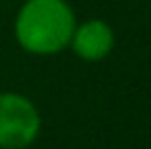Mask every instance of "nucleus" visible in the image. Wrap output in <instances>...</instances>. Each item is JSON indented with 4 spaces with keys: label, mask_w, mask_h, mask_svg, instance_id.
<instances>
[{
    "label": "nucleus",
    "mask_w": 151,
    "mask_h": 149,
    "mask_svg": "<svg viewBox=\"0 0 151 149\" xmlns=\"http://www.w3.org/2000/svg\"><path fill=\"white\" fill-rule=\"evenodd\" d=\"M77 27L68 0H27L13 20V35L20 48L37 57L59 55L70 46Z\"/></svg>",
    "instance_id": "1"
},
{
    "label": "nucleus",
    "mask_w": 151,
    "mask_h": 149,
    "mask_svg": "<svg viewBox=\"0 0 151 149\" xmlns=\"http://www.w3.org/2000/svg\"><path fill=\"white\" fill-rule=\"evenodd\" d=\"M42 130L40 110L20 92H0V149H27Z\"/></svg>",
    "instance_id": "2"
},
{
    "label": "nucleus",
    "mask_w": 151,
    "mask_h": 149,
    "mask_svg": "<svg viewBox=\"0 0 151 149\" xmlns=\"http://www.w3.org/2000/svg\"><path fill=\"white\" fill-rule=\"evenodd\" d=\"M116 37H114V29L105 20H86V22L77 24L75 33H72L70 46L72 53L83 61H101L114 50Z\"/></svg>",
    "instance_id": "3"
}]
</instances>
